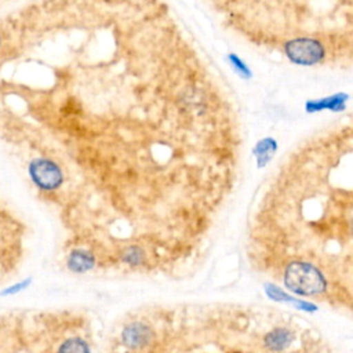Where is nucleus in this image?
<instances>
[{"label":"nucleus","mask_w":353,"mask_h":353,"mask_svg":"<svg viewBox=\"0 0 353 353\" xmlns=\"http://www.w3.org/2000/svg\"><path fill=\"white\" fill-rule=\"evenodd\" d=\"M284 284L295 294L312 296L325 290V279L321 272L305 261H294L284 273Z\"/></svg>","instance_id":"1"},{"label":"nucleus","mask_w":353,"mask_h":353,"mask_svg":"<svg viewBox=\"0 0 353 353\" xmlns=\"http://www.w3.org/2000/svg\"><path fill=\"white\" fill-rule=\"evenodd\" d=\"M29 181L40 193H55L65 182L63 168L51 157L37 156L28 163Z\"/></svg>","instance_id":"2"},{"label":"nucleus","mask_w":353,"mask_h":353,"mask_svg":"<svg viewBox=\"0 0 353 353\" xmlns=\"http://www.w3.org/2000/svg\"><path fill=\"white\" fill-rule=\"evenodd\" d=\"M287 59L299 66H314L325 57L324 44L313 37H295L283 46Z\"/></svg>","instance_id":"3"},{"label":"nucleus","mask_w":353,"mask_h":353,"mask_svg":"<svg viewBox=\"0 0 353 353\" xmlns=\"http://www.w3.org/2000/svg\"><path fill=\"white\" fill-rule=\"evenodd\" d=\"M63 262L68 272L73 274H85L98 266V256L92 248L77 245L68 250Z\"/></svg>","instance_id":"4"},{"label":"nucleus","mask_w":353,"mask_h":353,"mask_svg":"<svg viewBox=\"0 0 353 353\" xmlns=\"http://www.w3.org/2000/svg\"><path fill=\"white\" fill-rule=\"evenodd\" d=\"M121 342L128 349H141L145 347L152 336L153 332L149 325L143 323H131L125 325L121 331Z\"/></svg>","instance_id":"5"},{"label":"nucleus","mask_w":353,"mask_h":353,"mask_svg":"<svg viewBox=\"0 0 353 353\" xmlns=\"http://www.w3.org/2000/svg\"><path fill=\"white\" fill-rule=\"evenodd\" d=\"M349 94L346 92H335L323 98L307 99L305 102V110L307 113H319L323 110L330 112H343L346 109V103L349 101Z\"/></svg>","instance_id":"6"},{"label":"nucleus","mask_w":353,"mask_h":353,"mask_svg":"<svg viewBox=\"0 0 353 353\" xmlns=\"http://www.w3.org/2000/svg\"><path fill=\"white\" fill-rule=\"evenodd\" d=\"M265 346L273 352H281L287 349L292 342V332L288 328L277 327L266 334Z\"/></svg>","instance_id":"7"},{"label":"nucleus","mask_w":353,"mask_h":353,"mask_svg":"<svg viewBox=\"0 0 353 353\" xmlns=\"http://www.w3.org/2000/svg\"><path fill=\"white\" fill-rule=\"evenodd\" d=\"M120 261L130 268H138L145 263L146 252L141 245L130 244L120 251Z\"/></svg>","instance_id":"8"},{"label":"nucleus","mask_w":353,"mask_h":353,"mask_svg":"<svg viewBox=\"0 0 353 353\" xmlns=\"http://www.w3.org/2000/svg\"><path fill=\"white\" fill-rule=\"evenodd\" d=\"M276 150H277V142L273 138L266 137L261 139L254 148V153L258 160V167H263L273 157Z\"/></svg>","instance_id":"9"},{"label":"nucleus","mask_w":353,"mask_h":353,"mask_svg":"<svg viewBox=\"0 0 353 353\" xmlns=\"http://www.w3.org/2000/svg\"><path fill=\"white\" fill-rule=\"evenodd\" d=\"M57 353H91V347L84 338L69 336L59 345Z\"/></svg>","instance_id":"10"},{"label":"nucleus","mask_w":353,"mask_h":353,"mask_svg":"<svg viewBox=\"0 0 353 353\" xmlns=\"http://www.w3.org/2000/svg\"><path fill=\"white\" fill-rule=\"evenodd\" d=\"M228 62L232 66V69L234 70V73L237 76H240L244 80H250L252 79V70L250 69V66L234 52H229L228 54Z\"/></svg>","instance_id":"11"},{"label":"nucleus","mask_w":353,"mask_h":353,"mask_svg":"<svg viewBox=\"0 0 353 353\" xmlns=\"http://www.w3.org/2000/svg\"><path fill=\"white\" fill-rule=\"evenodd\" d=\"M33 283V277H25L22 280H18L7 287H4L1 291H0V296L3 298H10V296H15V295H19L22 294L23 291H26Z\"/></svg>","instance_id":"12"},{"label":"nucleus","mask_w":353,"mask_h":353,"mask_svg":"<svg viewBox=\"0 0 353 353\" xmlns=\"http://www.w3.org/2000/svg\"><path fill=\"white\" fill-rule=\"evenodd\" d=\"M268 295L274 301H294V298H291L285 292L280 291V288H277L274 285H268Z\"/></svg>","instance_id":"13"},{"label":"nucleus","mask_w":353,"mask_h":353,"mask_svg":"<svg viewBox=\"0 0 353 353\" xmlns=\"http://www.w3.org/2000/svg\"><path fill=\"white\" fill-rule=\"evenodd\" d=\"M1 43H3V40H1V34H0V47H1Z\"/></svg>","instance_id":"14"}]
</instances>
